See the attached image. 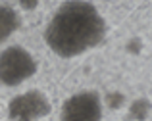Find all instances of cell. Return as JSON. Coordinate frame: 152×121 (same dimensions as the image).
Here are the masks:
<instances>
[{"label":"cell","mask_w":152,"mask_h":121,"mask_svg":"<svg viewBox=\"0 0 152 121\" xmlns=\"http://www.w3.org/2000/svg\"><path fill=\"white\" fill-rule=\"evenodd\" d=\"M39 2H41V0H19V6H21L23 10L31 12V10H35V8L39 6Z\"/></svg>","instance_id":"cell-8"},{"label":"cell","mask_w":152,"mask_h":121,"mask_svg":"<svg viewBox=\"0 0 152 121\" xmlns=\"http://www.w3.org/2000/svg\"><path fill=\"white\" fill-rule=\"evenodd\" d=\"M102 100L96 92L85 90L69 96L62 104L60 121H100Z\"/></svg>","instance_id":"cell-4"},{"label":"cell","mask_w":152,"mask_h":121,"mask_svg":"<svg viewBox=\"0 0 152 121\" xmlns=\"http://www.w3.org/2000/svg\"><path fill=\"white\" fill-rule=\"evenodd\" d=\"M108 106L112 108V110H119V108L123 106V102H125V96L121 94V92H110L106 98Z\"/></svg>","instance_id":"cell-7"},{"label":"cell","mask_w":152,"mask_h":121,"mask_svg":"<svg viewBox=\"0 0 152 121\" xmlns=\"http://www.w3.org/2000/svg\"><path fill=\"white\" fill-rule=\"evenodd\" d=\"M127 50L133 52V54H139V52H141V40H139V39L129 40V44H127Z\"/></svg>","instance_id":"cell-9"},{"label":"cell","mask_w":152,"mask_h":121,"mask_svg":"<svg viewBox=\"0 0 152 121\" xmlns=\"http://www.w3.org/2000/svg\"><path fill=\"white\" fill-rule=\"evenodd\" d=\"M52 104L48 96L41 90H27L14 96L8 104L10 121H39L50 114Z\"/></svg>","instance_id":"cell-3"},{"label":"cell","mask_w":152,"mask_h":121,"mask_svg":"<svg viewBox=\"0 0 152 121\" xmlns=\"http://www.w3.org/2000/svg\"><path fill=\"white\" fill-rule=\"evenodd\" d=\"M19 25H21V19L18 12L6 4H0V42L10 39L19 29Z\"/></svg>","instance_id":"cell-5"},{"label":"cell","mask_w":152,"mask_h":121,"mask_svg":"<svg viewBox=\"0 0 152 121\" xmlns=\"http://www.w3.org/2000/svg\"><path fill=\"white\" fill-rule=\"evenodd\" d=\"M150 114V102L146 98H139L129 106V115L135 121H145Z\"/></svg>","instance_id":"cell-6"},{"label":"cell","mask_w":152,"mask_h":121,"mask_svg":"<svg viewBox=\"0 0 152 121\" xmlns=\"http://www.w3.org/2000/svg\"><path fill=\"white\" fill-rule=\"evenodd\" d=\"M106 23L91 2L67 0L45 29L46 46L60 58H75L102 42Z\"/></svg>","instance_id":"cell-1"},{"label":"cell","mask_w":152,"mask_h":121,"mask_svg":"<svg viewBox=\"0 0 152 121\" xmlns=\"http://www.w3.org/2000/svg\"><path fill=\"white\" fill-rule=\"evenodd\" d=\"M37 73V60L23 46H8L0 52V85L19 87Z\"/></svg>","instance_id":"cell-2"}]
</instances>
